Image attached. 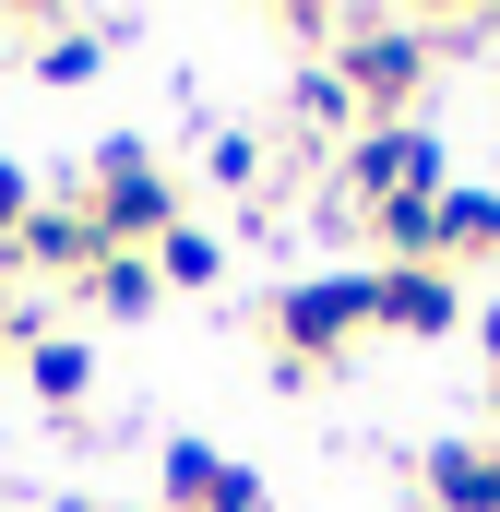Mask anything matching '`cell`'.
<instances>
[{"instance_id":"2e32d148","label":"cell","mask_w":500,"mask_h":512,"mask_svg":"<svg viewBox=\"0 0 500 512\" xmlns=\"http://www.w3.org/2000/svg\"><path fill=\"white\" fill-rule=\"evenodd\" d=\"M489 382H500V310H489Z\"/></svg>"},{"instance_id":"9a60e30c","label":"cell","mask_w":500,"mask_h":512,"mask_svg":"<svg viewBox=\"0 0 500 512\" xmlns=\"http://www.w3.org/2000/svg\"><path fill=\"white\" fill-rule=\"evenodd\" d=\"M24 215H36V179H24V167L0 155V251H12V227H24Z\"/></svg>"},{"instance_id":"9c48e42d","label":"cell","mask_w":500,"mask_h":512,"mask_svg":"<svg viewBox=\"0 0 500 512\" xmlns=\"http://www.w3.org/2000/svg\"><path fill=\"white\" fill-rule=\"evenodd\" d=\"M72 298H84L96 322H143V310H155L167 286H155V251H108L96 274H84V286H72Z\"/></svg>"},{"instance_id":"4fadbf2b","label":"cell","mask_w":500,"mask_h":512,"mask_svg":"<svg viewBox=\"0 0 500 512\" xmlns=\"http://www.w3.org/2000/svg\"><path fill=\"white\" fill-rule=\"evenodd\" d=\"M215 274H227V239L215 227H167L155 239V286H215Z\"/></svg>"},{"instance_id":"8fae6325","label":"cell","mask_w":500,"mask_h":512,"mask_svg":"<svg viewBox=\"0 0 500 512\" xmlns=\"http://www.w3.org/2000/svg\"><path fill=\"white\" fill-rule=\"evenodd\" d=\"M215 477H227V453H203V441H167L155 453V501L167 512H215Z\"/></svg>"},{"instance_id":"8992f818","label":"cell","mask_w":500,"mask_h":512,"mask_svg":"<svg viewBox=\"0 0 500 512\" xmlns=\"http://www.w3.org/2000/svg\"><path fill=\"white\" fill-rule=\"evenodd\" d=\"M465 322V286L441 262H381L370 274V334H453Z\"/></svg>"},{"instance_id":"7c38bea8","label":"cell","mask_w":500,"mask_h":512,"mask_svg":"<svg viewBox=\"0 0 500 512\" xmlns=\"http://www.w3.org/2000/svg\"><path fill=\"white\" fill-rule=\"evenodd\" d=\"M24 72H36V84H96V72H108V36H96V24H48Z\"/></svg>"},{"instance_id":"52a82bcc","label":"cell","mask_w":500,"mask_h":512,"mask_svg":"<svg viewBox=\"0 0 500 512\" xmlns=\"http://www.w3.org/2000/svg\"><path fill=\"white\" fill-rule=\"evenodd\" d=\"M417 489L441 512H500V441H429L417 453Z\"/></svg>"},{"instance_id":"ba28073f","label":"cell","mask_w":500,"mask_h":512,"mask_svg":"<svg viewBox=\"0 0 500 512\" xmlns=\"http://www.w3.org/2000/svg\"><path fill=\"white\" fill-rule=\"evenodd\" d=\"M429 262H441V274H465V262H500V191H441Z\"/></svg>"},{"instance_id":"5bb4252c","label":"cell","mask_w":500,"mask_h":512,"mask_svg":"<svg viewBox=\"0 0 500 512\" xmlns=\"http://www.w3.org/2000/svg\"><path fill=\"white\" fill-rule=\"evenodd\" d=\"M298 120H310V131H358L346 84H334V60H310V72H298Z\"/></svg>"},{"instance_id":"6da1fadb","label":"cell","mask_w":500,"mask_h":512,"mask_svg":"<svg viewBox=\"0 0 500 512\" xmlns=\"http://www.w3.org/2000/svg\"><path fill=\"white\" fill-rule=\"evenodd\" d=\"M358 334H370V274H310V286H286L274 322H262V346H274L286 382H322Z\"/></svg>"},{"instance_id":"e0dca14e","label":"cell","mask_w":500,"mask_h":512,"mask_svg":"<svg viewBox=\"0 0 500 512\" xmlns=\"http://www.w3.org/2000/svg\"><path fill=\"white\" fill-rule=\"evenodd\" d=\"M0 346H24V322H12V310H0Z\"/></svg>"},{"instance_id":"ac0fdd59","label":"cell","mask_w":500,"mask_h":512,"mask_svg":"<svg viewBox=\"0 0 500 512\" xmlns=\"http://www.w3.org/2000/svg\"><path fill=\"white\" fill-rule=\"evenodd\" d=\"M60 512H120V501H60Z\"/></svg>"},{"instance_id":"5b68a950","label":"cell","mask_w":500,"mask_h":512,"mask_svg":"<svg viewBox=\"0 0 500 512\" xmlns=\"http://www.w3.org/2000/svg\"><path fill=\"white\" fill-rule=\"evenodd\" d=\"M0 262H24V274H60V286H84V274L108 262V227L84 215V191H72V203H48V191H36V215L12 227V251H0Z\"/></svg>"},{"instance_id":"3957f363","label":"cell","mask_w":500,"mask_h":512,"mask_svg":"<svg viewBox=\"0 0 500 512\" xmlns=\"http://www.w3.org/2000/svg\"><path fill=\"white\" fill-rule=\"evenodd\" d=\"M429 72H441V36H417V24H358V36L334 48V84H346L358 131H370V120H405V108L429 96Z\"/></svg>"},{"instance_id":"277c9868","label":"cell","mask_w":500,"mask_h":512,"mask_svg":"<svg viewBox=\"0 0 500 512\" xmlns=\"http://www.w3.org/2000/svg\"><path fill=\"white\" fill-rule=\"evenodd\" d=\"M84 215L108 227V251H155L167 227H191V215H179V179H167L143 143H96V191H84Z\"/></svg>"},{"instance_id":"30bf717a","label":"cell","mask_w":500,"mask_h":512,"mask_svg":"<svg viewBox=\"0 0 500 512\" xmlns=\"http://www.w3.org/2000/svg\"><path fill=\"white\" fill-rule=\"evenodd\" d=\"M24 382H36V405H84L96 358H84L72 334H24Z\"/></svg>"},{"instance_id":"7a4b0ae2","label":"cell","mask_w":500,"mask_h":512,"mask_svg":"<svg viewBox=\"0 0 500 512\" xmlns=\"http://www.w3.org/2000/svg\"><path fill=\"white\" fill-rule=\"evenodd\" d=\"M334 191H346V215H381V203H441V191H453V167H441V143H429L417 120H370V131H346Z\"/></svg>"}]
</instances>
